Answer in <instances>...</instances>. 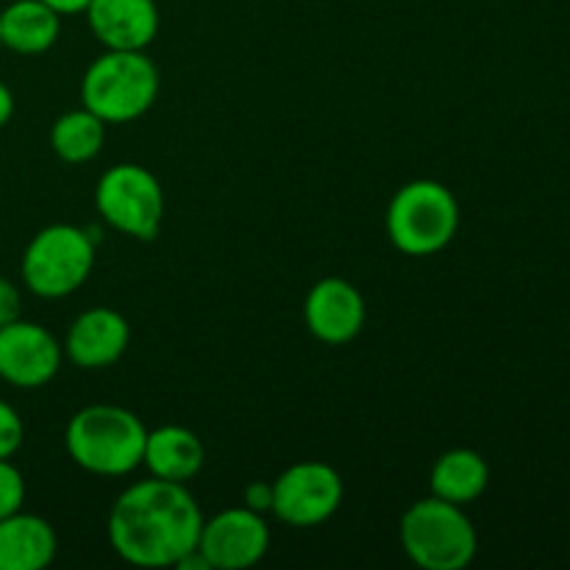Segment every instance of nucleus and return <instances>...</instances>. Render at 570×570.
I'll use <instances>...</instances> for the list:
<instances>
[{
    "mask_svg": "<svg viewBox=\"0 0 570 570\" xmlns=\"http://www.w3.org/2000/svg\"><path fill=\"white\" fill-rule=\"evenodd\" d=\"M204 515L187 484L145 479L131 484L111 504V549L137 568H173L198 546Z\"/></svg>",
    "mask_w": 570,
    "mask_h": 570,
    "instance_id": "1",
    "label": "nucleus"
},
{
    "mask_svg": "<svg viewBox=\"0 0 570 570\" xmlns=\"http://www.w3.org/2000/svg\"><path fill=\"white\" fill-rule=\"evenodd\" d=\"M148 429L126 406L89 404L70 417L65 445L70 460L95 476H126L142 465Z\"/></svg>",
    "mask_w": 570,
    "mask_h": 570,
    "instance_id": "2",
    "label": "nucleus"
},
{
    "mask_svg": "<svg viewBox=\"0 0 570 570\" xmlns=\"http://www.w3.org/2000/svg\"><path fill=\"white\" fill-rule=\"evenodd\" d=\"M159 98V70L145 50H106L81 78V104L111 122L139 120Z\"/></svg>",
    "mask_w": 570,
    "mask_h": 570,
    "instance_id": "3",
    "label": "nucleus"
},
{
    "mask_svg": "<svg viewBox=\"0 0 570 570\" xmlns=\"http://www.w3.org/2000/svg\"><path fill=\"white\" fill-rule=\"evenodd\" d=\"M384 226H387L390 243L401 254L432 256L456 237L460 204L445 184L417 178L393 195Z\"/></svg>",
    "mask_w": 570,
    "mask_h": 570,
    "instance_id": "4",
    "label": "nucleus"
},
{
    "mask_svg": "<svg viewBox=\"0 0 570 570\" xmlns=\"http://www.w3.org/2000/svg\"><path fill=\"white\" fill-rule=\"evenodd\" d=\"M401 546L423 570H462L479 549L476 529L460 504L429 495L401 518Z\"/></svg>",
    "mask_w": 570,
    "mask_h": 570,
    "instance_id": "5",
    "label": "nucleus"
},
{
    "mask_svg": "<svg viewBox=\"0 0 570 570\" xmlns=\"http://www.w3.org/2000/svg\"><path fill=\"white\" fill-rule=\"evenodd\" d=\"M95 243L83 228L53 223L31 237L22 254V282L39 298H67L87 284Z\"/></svg>",
    "mask_w": 570,
    "mask_h": 570,
    "instance_id": "6",
    "label": "nucleus"
},
{
    "mask_svg": "<svg viewBox=\"0 0 570 570\" xmlns=\"http://www.w3.org/2000/svg\"><path fill=\"white\" fill-rule=\"evenodd\" d=\"M95 209L115 232L150 243L159 237L165 220V189L148 167L122 161L100 176Z\"/></svg>",
    "mask_w": 570,
    "mask_h": 570,
    "instance_id": "7",
    "label": "nucleus"
},
{
    "mask_svg": "<svg viewBox=\"0 0 570 570\" xmlns=\"http://www.w3.org/2000/svg\"><path fill=\"white\" fill-rule=\"evenodd\" d=\"M343 479L326 462H295L273 482V515L293 529L326 523L343 504Z\"/></svg>",
    "mask_w": 570,
    "mask_h": 570,
    "instance_id": "8",
    "label": "nucleus"
},
{
    "mask_svg": "<svg viewBox=\"0 0 570 570\" xmlns=\"http://www.w3.org/2000/svg\"><path fill=\"white\" fill-rule=\"evenodd\" d=\"M198 549L212 570H245L256 566L271 549V527L262 512L232 507L209 521L204 518Z\"/></svg>",
    "mask_w": 570,
    "mask_h": 570,
    "instance_id": "9",
    "label": "nucleus"
},
{
    "mask_svg": "<svg viewBox=\"0 0 570 570\" xmlns=\"http://www.w3.org/2000/svg\"><path fill=\"white\" fill-rule=\"evenodd\" d=\"M61 367V345L45 326L17 321L0 326V379L11 387L37 390L53 382Z\"/></svg>",
    "mask_w": 570,
    "mask_h": 570,
    "instance_id": "10",
    "label": "nucleus"
},
{
    "mask_svg": "<svg viewBox=\"0 0 570 570\" xmlns=\"http://www.w3.org/2000/svg\"><path fill=\"white\" fill-rule=\"evenodd\" d=\"M365 317V298L360 289L337 276L321 278L304 301L306 328L326 345H345L360 337Z\"/></svg>",
    "mask_w": 570,
    "mask_h": 570,
    "instance_id": "11",
    "label": "nucleus"
},
{
    "mask_svg": "<svg viewBox=\"0 0 570 570\" xmlns=\"http://www.w3.org/2000/svg\"><path fill=\"white\" fill-rule=\"evenodd\" d=\"M131 343V326L117 309L95 306L81 312L67 328L65 354L67 360L83 371H100L122 360Z\"/></svg>",
    "mask_w": 570,
    "mask_h": 570,
    "instance_id": "12",
    "label": "nucleus"
},
{
    "mask_svg": "<svg viewBox=\"0 0 570 570\" xmlns=\"http://www.w3.org/2000/svg\"><path fill=\"white\" fill-rule=\"evenodd\" d=\"M83 14L106 50H145L159 33L156 0H89Z\"/></svg>",
    "mask_w": 570,
    "mask_h": 570,
    "instance_id": "13",
    "label": "nucleus"
},
{
    "mask_svg": "<svg viewBox=\"0 0 570 570\" xmlns=\"http://www.w3.org/2000/svg\"><path fill=\"white\" fill-rule=\"evenodd\" d=\"M53 527L31 512L0 518V570H42L56 560Z\"/></svg>",
    "mask_w": 570,
    "mask_h": 570,
    "instance_id": "14",
    "label": "nucleus"
},
{
    "mask_svg": "<svg viewBox=\"0 0 570 570\" xmlns=\"http://www.w3.org/2000/svg\"><path fill=\"white\" fill-rule=\"evenodd\" d=\"M204 462V443L187 426H159L145 438L142 465L148 468L150 476L187 484L189 479L198 476Z\"/></svg>",
    "mask_w": 570,
    "mask_h": 570,
    "instance_id": "15",
    "label": "nucleus"
},
{
    "mask_svg": "<svg viewBox=\"0 0 570 570\" xmlns=\"http://www.w3.org/2000/svg\"><path fill=\"white\" fill-rule=\"evenodd\" d=\"M61 31V17L42 0H14L0 9V45L22 56L48 53Z\"/></svg>",
    "mask_w": 570,
    "mask_h": 570,
    "instance_id": "16",
    "label": "nucleus"
},
{
    "mask_svg": "<svg viewBox=\"0 0 570 570\" xmlns=\"http://www.w3.org/2000/svg\"><path fill=\"white\" fill-rule=\"evenodd\" d=\"M490 468L479 451L473 449H454L445 451L432 465L429 476V490L438 499L451 501V504H471L488 490Z\"/></svg>",
    "mask_w": 570,
    "mask_h": 570,
    "instance_id": "17",
    "label": "nucleus"
},
{
    "mask_svg": "<svg viewBox=\"0 0 570 570\" xmlns=\"http://www.w3.org/2000/svg\"><path fill=\"white\" fill-rule=\"evenodd\" d=\"M106 122L87 106L61 115L50 128V148L67 165H83L92 161L104 150Z\"/></svg>",
    "mask_w": 570,
    "mask_h": 570,
    "instance_id": "18",
    "label": "nucleus"
},
{
    "mask_svg": "<svg viewBox=\"0 0 570 570\" xmlns=\"http://www.w3.org/2000/svg\"><path fill=\"white\" fill-rule=\"evenodd\" d=\"M26 504V479L11 460H0V518L22 510Z\"/></svg>",
    "mask_w": 570,
    "mask_h": 570,
    "instance_id": "19",
    "label": "nucleus"
},
{
    "mask_svg": "<svg viewBox=\"0 0 570 570\" xmlns=\"http://www.w3.org/2000/svg\"><path fill=\"white\" fill-rule=\"evenodd\" d=\"M22 438H26L22 417L17 415L9 401L0 399V460H11L20 451Z\"/></svg>",
    "mask_w": 570,
    "mask_h": 570,
    "instance_id": "20",
    "label": "nucleus"
},
{
    "mask_svg": "<svg viewBox=\"0 0 570 570\" xmlns=\"http://www.w3.org/2000/svg\"><path fill=\"white\" fill-rule=\"evenodd\" d=\"M22 312V295L11 278L0 276V326L17 321Z\"/></svg>",
    "mask_w": 570,
    "mask_h": 570,
    "instance_id": "21",
    "label": "nucleus"
},
{
    "mask_svg": "<svg viewBox=\"0 0 570 570\" xmlns=\"http://www.w3.org/2000/svg\"><path fill=\"white\" fill-rule=\"evenodd\" d=\"M243 507L254 512H271L273 510V482H250L243 493Z\"/></svg>",
    "mask_w": 570,
    "mask_h": 570,
    "instance_id": "22",
    "label": "nucleus"
},
{
    "mask_svg": "<svg viewBox=\"0 0 570 570\" xmlns=\"http://www.w3.org/2000/svg\"><path fill=\"white\" fill-rule=\"evenodd\" d=\"M48 9H53L59 17H70V14H83L89 6V0H42Z\"/></svg>",
    "mask_w": 570,
    "mask_h": 570,
    "instance_id": "23",
    "label": "nucleus"
},
{
    "mask_svg": "<svg viewBox=\"0 0 570 570\" xmlns=\"http://www.w3.org/2000/svg\"><path fill=\"white\" fill-rule=\"evenodd\" d=\"M11 115H14V95H11V89L0 81V128L11 120Z\"/></svg>",
    "mask_w": 570,
    "mask_h": 570,
    "instance_id": "24",
    "label": "nucleus"
},
{
    "mask_svg": "<svg viewBox=\"0 0 570 570\" xmlns=\"http://www.w3.org/2000/svg\"><path fill=\"white\" fill-rule=\"evenodd\" d=\"M0 48H3V45H0Z\"/></svg>",
    "mask_w": 570,
    "mask_h": 570,
    "instance_id": "25",
    "label": "nucleus"
}]
</instances>
